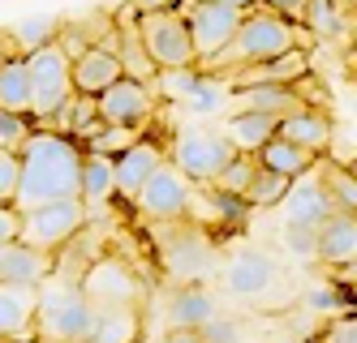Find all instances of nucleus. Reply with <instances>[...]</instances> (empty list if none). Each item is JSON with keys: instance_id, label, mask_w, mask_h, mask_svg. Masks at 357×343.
<instances>
[{"instance_id": "obj_1", "label": "nucleus", "mask_w": 357, "mask_h": 343, "mask_svg": "<svg viewBox=\"0 0 357 343\" xmlns=\"http://www.w3.org/2000/svg\"><path fill=\"white\" fill-rule=\"evenodd\" d=\"M22 154V189L17 210H35L43 202L82 198V159L86 150L56 134V129H35V138L17 150Z\"/></svg>"}, {"instance_id": "obj_2", "label": "nucleus", "mask_w": 357, "mask_h": 343, "mask_svg": "<svg viewBox=\"0 0 357 343\" xmlns=\"http://www.w3.org/2000/svg\"><path fill=\"white\" fill-rule=\"evenodd\" d=\"M293 47H305V31H301V26L289 22V17H280V13H271V9H263V5H254L245 13V22H241V31L233 35V43H228L215 61L198 65V69L207 77H233V73H241L250 65L284 56V51H293Z\"/></svg>"}, {"instance_id": "obj_3", "label": "nucleus", "mask_w": 357, "mask_h": 343, "mask_svg": "<svg viewBox=\"0 0 357 343\" xmlns=\"http://www.w3.org/2000/svg\"><path fill=\"white\" fill-rule=\"evenodd\" d=\"M95 322V305L82 292L78 279H47L39 287V313L35 330L47 343H82Z\"/></svg>"}, {"instance_id": "obj_4", "label": "nucleus", "mask_w": 357, "mask_h": 343, "mask_svg": "<svg viewBox=\"0 0 357 343\" xmlns=\"http://www.w3.org/2000/svg\"><path fill=\"white\" fill-rule=\"evenodd\" d=\"M26 69H31V95H35V112L31 116L47 129L52 116L65 108L69 95H73V61H69V51L52 39V43H43L39 51H31Z\"/></svg>"}, {"instance_id": "obj_5", "label": "nucleus", "mask_w": 357, "mask_h": 343, "mask_svg": "<svg viewBox=\"0 0 357 343\" xmlns=\"http://www.w3.org/2000/svg\"><path fill=\"white\" fill-rule=\"evenodd\" d=\"M138 35L160 69H198V47L185 9H160V13H138Z\"/></svg>"}, {"instance_id": "obj_6", "label": "nucleus", "mask_w": 357, "mask_h": 343, "mask_svg": "<svg viewBox=\"0 0 357 343\" xmlns=\"http://www.w3.org/2000/svg\"><path fill=\"white\" fill-rule=\"evenodd\" d=\"M86 228V202L82 198H61V202H43L35 210H22V236L31 249L43 253H61L73 236Z\"/></svg>"}, {"instance_id": "obj_7", "label": "nucleus", "mask_w": 357, "mask_h": 343, "mask_svg": "<svg viewBox=\"0 0 357 343\" xmlns=\"http://www.w3.org/2000/svg\"><path fill=\"white\" fill-rule=\"evenodd\" d=\"M237 146L228 134H207V129H190L172 146V163L190 184H215V176L237 159Z\"/></svg>"}, {"instance_id": "obj_8", "label": "nucleus", "mask_w": 357, "mask_h": 343, "mask_svg": "<svg viewBox=\"0 0 357 343\" xmlns=\"http://www.w3.org/2000/svg\"><path fill=\"white\" fill-rule=\"evenodd\" d=\"M185 17H190V31H194V47H198V65L215 61L220 51L233 43V35L241 31V22L250 9L237 5H220V0H185Z\"/></svg>"}, {"instance_id": "obj_9", "label": "nucleus", "mask_w": 357, "mask_h": 343, "mask_svg": "<svg viewBox=\"0 0 357 343\" xmlns=\"http://www.w3.org/2000/svg\"><path fill=\"white\" fill-rule=\"evenodd\" d=\"M138 215L151 223H172V219H185L190 210V180L176 172V163H164L155 176L142 184V193L134 198Z\"/></svg>"}, {"instance_id": "obj_10", "label": "nucleus", "mask_w": 357, "mask_h": 343, "mask_svg": "<svg viewBox=\"0 0 357 343\" xmlns=\"http://www.w3.org/2000/svg\"><path fill=\"white\" fill-rule=\"evenodd\" d=\"M151 116H155V86L138 82V77H130V73L99 95V120H104V125L142 129Z\"/></svg>"}, {"instance_id": "obj_11", "label": "nucleus", "mask_w": 357, "mask_h": 343, "mask_svg": "<svg viewBox=\"0 0 357 343\" xmlns=\"http://www.w3.org/2000/svg\"><path fill=\"white\" fill-rule=\"evenodd\" d=\"M82 292L91 296V305H134L142 283L121 257H99L82 271Z\"/></svg>"}, {"instance_id": "obj_12", "label": "nucleus", "mask_w": 357, "mask_h": 343, "mask_svg": "<svg viewBox=\"0 0 357 343\" xmlns=\"http://www.w3.org/2000/svg\"><path fill=\"white\" fill-rule=\"evenodd\" d=\"M280 266H275V257L263 253V249H241L228 257V266H224V287L233 296L241 301H259L271 292V283H275Z\"/></svg>"}, {"instance_id": "obj_13", "label": "nucleus", "mask_w": 357, "mask_h": 343, "mask_svg": "<svg viewBox=\"0 0 357 343\" xmlns=\"http://www.w3.org/2000/svg\"><path fill=\"white\" fill-rule=\"evenodd\" d=\"M39 313V287L31 283H0V343H31Z\"/></svg>"}, {"instance_id": "obj_14", "label": "nucleus", "mask_w": 357, "mask_h": 343, "mask_svg": "<svg viewBox=\"0 0 357 343\" xmlns=\"http://www.w3.org/2000/svg\"><path fill=\"white\" fill-rule=\"evenodd\" d=\"M280 206H284V223L314 228V232L336 215V198H331V189L323 184V176H297L289 198L280 202Z\"/></svg>"}, {"instance_id": "obj_15", "label": "nucleus", "mask_w": 357, "mask_h": 343, "mask_svg": "<svg viewBox=\"0 0 357 343\" xmlns=\"http://www.w3.org/2000/svg\"><path fill=\"white\" fill-rule=\"evenodd\" d=\"M301 77H310V51L293 47L284 56H271L263 65H250V69L233 73L228 82H233V90H241V86H297Z\"/></svg>"}, {"instance_id": "obj_16", "label": "nucleus", "mask_w": 357, "mask_h": 343, "mask_svg": "<svg viewBox=\"0 0 357 343\" xmlns=\"http://www.w3.org/2000/svg\"><path fill=\"white\" fill-rule=\"evenodd\" d=\"M125 77V65L116 56V47L108 43H99V47H86L78 61H73V90H82V95H104L112 82H121Z\"/></svg>"}, {"instance_id": "obj_17", "label": "nucleus", "mask_w": 357, "mask_h": 343, "mask_svg": "<svg viewBox=\"0 0 357 343\" xmlns=\"http://www.w3.org/2000/svg\"><path fill=\"white\" fill-rule=\"evenodd\" d=\"M52 253L43 249H31L26 241H9L0 245V283H31V287H43L52 279Z\"/></svg>"}, {"instance_id": "obj_18", "label": "nucleus", "mask_w": 357, "mask_h": 343, "mask_svg": "<svg viewBox=\"0 0 357 343\" xmlns=\"http://www.w3.org/2000/svg\"><path fill=\"white\" fill-rule=\"evenodd\" d=\"M160 168H164V150L155 142H134L125 154H116V193L134 202Z\"/></svg>"}, {"instance_id": "obj_19", "label": "nucleus", "mask_w": 357, "mask_h": 343, "mask_svg": "<svg viewBox=\"0 0 357 343\" xmlns=\"http://www.w3.org/2000/svg\"><path fill=\"white\" fill-rule=\"evenodd\" d=\"M319 262L323 266H336V271L357 262V215L336 210V215L319 228Z\"/></svg>"}, {"instance_id": "obj_20", "label": "nucleus", "mask_w": 357, "mask_h": 343, "mask_svg": "<svg viewBox=\"0 0 357 343\" xmlns=\"http://www.w3.org/2000/svg\"><path fill=\"white\" fill-rule=\"evenodd\" d=\"M142 313L134 305H95V322L82 343H138Z\"/></svg>"}, {"instance_id": "obj_21", "label": "nucleus", "mask_w": 357, "mask_h": 343, "mask_svg": "<svg viewBox=\"0 0 357 343\" xmlns=\"http://www.w3.org/2000/svg\"><path fill=\"white\" fill-rule=\"evenodd\" d=\"M233 103H237V112H267V116H293V112H301V108H310L301 95H297V86H241V90H233Z\"/></svg>"}, {"instance_id": "obj_22", "label": "nucleus", "mask_w": 357, "mask_h": 343, "mask_svg": "<svg viewBox=\"0 0 357 343\" xmlns=\"http://www.w3.org/2000/svg\"><path fill=\"white\" fill-rule=\"evenodd\" d=\"M275 138H289V142H297V146H305V150L323 154V150L331 146V120H327V112H319V108H301V112H293V116L280 120Z\"/></svg>"}, {"instance_id": "obj_23", "label": "nucleus", "mask_w": 357, "mask_h": 343, "mask_svg": "<svg viewBox=\"0 0 357 343\" xmlns=\"http://www.w3.org/2000/svg\"><path fill=\"white\" fill-rule=\"evenodd\" d=\"M0 108H5V112H22V116L35 112L31 69H26V56H17V51L0 61Z\"/></svg>"}, {"instance_id": "obj_24", "label": "nucleus", "mask_w": 357, "mask_h": 343, "mask_svg": "<svg viewBox=\"0 0 357 343\" xmlns=\"http://www.w3.org/2000/svg\"><path fill=\"white\" fill-rule=\"evenodd\" d=\"M215 318V296L202 283H185L168 305V326H185V330H202Z\"/></svg>"}, {"instance_id": "obj_25", "label": "nucleus", "mask_w": 357, "mask_h": 343, "mask_svg": "<svg viewBox=\"0 0 357 343\" xmlns=\"http://www.w3.org/2000/svg\"><path fill=\"white\" fill-rule=\"evenodd\" d=\"M275 129H280V116H267V112H233L224 120V134L245 154H259L275 138Z\"/></svg>"}, {"instance_id": "obj_26", "label": "nucleus", "mask_w": 357, "mask_h": 343, "mask_svg": "<svg viewBox=\"0 0 357 343\" xmlns=\"http://www.w3.org/2000/svg\"><path fill=\"white\" fill-rule=\"evenodd\" d=\"M259 163L297 180V176H310V172L319 168V154L305 150V146H297V142H289V138H271V142L259 150Z\"/></svg>"}, {"instance_id": "obj_27", "label": "nucleus", "mask_w": 357, "mask_h": 343, "mask_svg": "<svg viewBox=\"0 0 357 343\" xmlns=\"http://www.w3.org/2000/svg\"><path fill=\"white\" fill-rule=\"evenodd\" d=\"M112 193H116V159H112V154L86 150V159H82V202L99 206V202H108Z\"/></svg>"}, {"instance_id": "obj_28", "label": "nucleus", "mask_w": 357, "mask_h": 343, "mask_svg": "<svg viewBox=\"0 0 357 343\" xmlns=\"http://www.w3.org/2000/svg\"><path fill=\"white\" fill-rule=\"evenodd\" d=\"M95 125H99V99H95V95H82V90H73L69 103L52 116V125H47V129H56V134H65V138L78 142L86 129H95Z\"/></svg>"}, {"instance_id": "obj_29", "label": "nucleus", "mask_w": 357, "mask_h": 343, "mask_svg": "<svg viewBox=\"0 0 357 343\" xmlns=\"http://www.w3.org/2000/svg\"><path fill=\"white\" fill-rule=\"evenodd\" d=\"M116 56H121L125 73L138 77V82H155V77H160V65L151 61V51H146V43H142V35H138V13H134V26H130V31H121Z\"/></svg>"}, {"instance_id": "obj_30", "label": "nucleus", "mask_w": 357, "mask_h": 343, "mask_svg": "<svg viewBox=\"0 0 357 343\" xmlns=\"http://www.w3.org/2000/svg\"><path fill=\"white\" fill-rule=\"evenodd\" d=\"M134 142H142V134H138V129H125V125H104V120H99L95 129H86V134L78 138V146H82V150L112 154V159H116V154H125V150H130Z\"/></svg>"}, {"instance_id": "obj_31", "label": "nucleus", "mask_w": 357, "mask_h": 343, "mask_svg": "<svg viewBox=\"0 0 357 343\" xmlns=\"http://www.w3.org/2000/svg\"><path fill=\"white\" fill-rule=\"evenodd\" d=\"M207 198H211V219H215V228H241L245 219H250V198L245 193H228V189H220V184H207Z\"/></svg>"}, {"instance_id": "obj_32", "label": "nucleus", "mask_w": 357, "mask_h": 343, "mask_svg": "<svg viewBox=\"0 0 357 343\" xmlns=\"http://www.w3.org/2000/svg\"><path fill=\"white\" fill-rule=\"evenodd\" d=\"M61 26H65L61 17H26V22H17L9 35H13V47L22 56H31V51H39L43 43H52L61 35Z\"/></svg>"}, {"instance_id": "obj_33", "label": "nucleus", "mask_w": 357, "mask_h": 343, "mask_svg": "<svg viewBox=\"0 0 357 343\" xmlns=\"http://www.w3.org/2000/svg\"><path fill=\"white\" fill-rule=\"evenodd\" d=\"M289 189H293V176H284V172H271V168H259V176H254V184H250V206L254 210H267V206H280L289 198Z\"/></svg>"}, {"instance_id": "obj_34", "label": "nucleus", "mask_w": 357, "mask_h": 343, "mask_svg": "<svg viewBox=\"0 0 357 343\" xmlns=\"http://www.w3.org/2000/svg\"><path fill=\"white\" fill-rule=\"evenodd\" d=\"M319 176L331 189V198H336V210L357 215V176L349 168H340V163H327V159H319Z\"/></svg>"}, {"instance_id": "obj_35", "label": "nucleus", "mask_w": 357, "mask_h": 343, "mask_svg": "<svg viewBox=\"0 0 357 343\" xmlns=\"http://www.w3.org/2000/svg\"><path fill=\"white\" fill-rule=\"evenodd\" d=\"M207 262H211V249H207V241H198V236H185V241L176 236L168 245V266L181 271V275H198Z\"/></svg>"}, {"instance_id": "obj_36", "label": "nucleus", "mask_w": 357, "mask_h": 343, "mask_svg": "<svg viewBox=\"0 0 357 343\" xmlns=\"http://www.w3.org/2000/svg\"><path fill=\"white\" fill-rule=\"evenodd\" d=\"M259 154H237V159L233 163H228L220 176H215V184H220V189H228V193H250V184H254V176H259Z\"/></svg>"}, {"instance_id": "obj_37", "label": "nucleus", "mask_w": 357, "mask_h": 343, "mask_svg": "<svg viewBox=\"0 0 357 343\" xmlns=\"http://www.w3.org/2000/svg\"><path fill=\"white\" fill-rule=\"evenodd\" d=\"M31 138H35V116L0 108V150H22Z\"/></svg>"}, {"instance_id": "obj_38", "label": "nucleus", "mask_w": 357, "mask_h": 343, "mask_svg": "<svg viewBox=\"0 0 357 343\" xmlns=\"http://www.w3.org/2000/svg\"><path fill=\"white\" fill-rule=\"evenodd\" d=\"M340 26H344V13H340L336 0H310V5H305V31L340 35Z\"/></svg>"}, {"instance_id": "obj_39", "label": "nucleus", "mask_w": 357, "mask_h": 343, "mask_svg": "<svg viewBox=\"0 0 357 343\" xmlns=\"http://www.w3.org/2000/svg\"><path fill=\"white\" fill-rule=\"evenodd\" d=\"M202 77H207V73H202V69H160V77H155V82L164 86V95L168 99H190L194 90H198V82H202Z\"/></svg>"}, {"instance_id": "obj_40", "label": "nucleus", "mask_w": 357, "mask_h": 343, "mask_svg": "<svg viewBox=\"0 0 357 343\" xmlns=\"http://www.w3.org/2000/svg\"><path fill=\"white\" fill-rule=\"evenodd\" d=\"M17 189H22V154L0 150V206H17Z\"/></svg>"}, {"instance_id": "obj_41", "label": "nucleus", "mask_w": 357, "mask_h": 343, "mask_svg": "<svg viewBox=\"0 0 357 343\" xmlns=\"http://www.w3.org/2000/svg\"><path fill=\"white\" fill-rule=\"evenodd\" d=\"M284 249L293 257H319V232L314 228H293V223H284Z\"/></svg>"}, {"instance_id": "obj_42", "label": "nucleus", "mask_w": 357, "mask_h": 343, "mask_svg": "<svg viewBox=\"0 0 357 343\" xmlns=\"http://www.w3.org/2000/svg\"><path fill=\"white\" fill-rule=\"evenodd\" d=\"M202 339H207V343H241V322H237V318H224V313H215V318L202 326Z\"/></svg>"}, {"instance_id": "obj_43", "label": "nucleus", "mask_w": 357, "mask_h": 343, "mask_svg": "<svg viewBox=\"0 0 357 343\" xmlns=\"http://www.w3.org/2000/svg\"><path fill=\"white\" fill-rule=\"evenodd\" d=\"M319 343H357V313H340V318L319 335Z\"/></svg>"}, {"instance_id": "obj_44", "label": "nucleus", "mask_w": 357, "mask_h": 343, "mask_svg": "<svg viewBox=\"0 0 357 343\" xmlns=\"http://www.w3.org/2000/svg\"><path fill=\"white\" fill-rule=\"evenodd\" d=\"M194 112H211V108H220V86H215V77H202L198 82V90L185 99Z\"/></svg>"}, {"instance_id": "obj_45", "label": "nucleus", "mask_w": 357, "mask_h": 343, "mask_svg": "<svg viewBox=\"0 0 357 343\" xmlns=\"http://www.w3.org/2000/svg\"><path fill=\"white\" fill-rule=\"evenodd\" d=\"M259 5L280 13V17H289V22H297V26H305V5H310V0H259Z\"/></svg>"}, {"instance_id": "obj_46", "label": "nucleus", "mask_w": 357, "mask_h": 343, "mask_svg": "<svg viewBox=\"0 0 357 343\" xmlns=\"http://www.w3.org/2000/svg\"><path fill=\"white\" fill-rule=\"evenodd\" d=\"M22 236V210L17 206H0V245H9Z\"/></svg>"}, {"instance_id": "obj_47", "label": "nucleus", "mask_w": 357, "mask_h": 343, "mask_svg": "<svg viewBox=\"0 0 357 343\" xmlns=\"http://www.w3.org/2000/svg\"><path fill=\"white\" fill-rule=\"evenodd\" d=\"M310 305L314 309H349V296H344V287H319V292H310Z\"/></svg>"}, {"instance_id": "obj_48", "label": "nucleus", "mask_w": 357, "mask_h": 343, "mask_svg": "<svg viewBox=\"0 0 357 343\" xmlns=\"http://www.w3.org/2000/svg\"><path fill=\"white\" fill-rule=\"evenodd\" d=\"M160 343H207L202 339V330H185V326H168V335Z\"/></svg>"}, {"instance_id": "obj_49", "label": "nucleus", "mask_w": 357, "mask_h": 343, "mask_svg": "<svg viewBox=\"0 0 357 343\" xmlns=\"http://www.w3.org/2000/svg\"><path fill=\"white\" fill-rule=\"evenodd\" d=\"M185 0H134L138 13H160V9H181Z\"/></svg>"}, {"instance_id": "obj_50", "label": "nucleus", "mask_w": 357, "mask_h": 343, "mask_svg": "<svg viewBox=\"0 0 357 343\" xmlns=\"http://www.w3.org/2000/svg\"><path fill=\"white\" fill-rule=\"evenodd\" d=\"M13 51H17V47H13V35H9V31H0V61L13 56ZM17 56H22V51H17Z\"/></svg>"}, {"instance_id": "obj_51", "label": "nucleus", "mask_w": 357, "mask_h": 343, "mask_svg": "<svg viewBox=\"0 0 357 343\" xmlns=\"http://www.w3.org/2000/svg\"><path fill=\"white\" fill-rule=\"evenodd\" d=\"M220 5H237V9H254L259 0H220Z\"/></svg>"}, {"instance_id": "obj_52", "label": "nucleus", "mask_w": 357, "mask_h": 343, "mask_svg": "<svg viewBox=\"0 0 357 343\" xmlns=\"http://www.w3.org/2000/svg\"><path fill=\"white\" fill-rule=\"evenodd\" d=\"M336 5H340V13L349 17V13H357V0H336Z\"/></svg>"}, {"instance_id": "obj_53", "label": "nucleus", "mask_w": 357, "mask_h": 343, "mask_svg": "<svg viewBox=\"0 0 357 343\" xmlns=\"http://www.w3.org/2000/svg\"><path fill=\"white\" fill-rule=\"evenodd\" d=\"M344 168H349V172H353V176H357V154H353V159H349V163H344Z\"/></svg>"}, {"instance_id": "obj_54", "label": "nucleus", "mask_w": 357, "mask_h": 343, "mask_svg": "<svg viewBox=\"0 0 357 343\" xmlns=\"http://www.w3.org/2000/svg\"><path fill=\"white\" fill-rule=\"evenodd\" d=\"M289 343H319V339H289Z\"/></svg>"}]
</instances>
